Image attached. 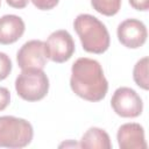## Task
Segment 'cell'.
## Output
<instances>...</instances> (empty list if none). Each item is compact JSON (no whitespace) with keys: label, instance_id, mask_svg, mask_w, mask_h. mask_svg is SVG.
Here are the masks:
<instances>
[{"label":"cell","instance_id":"d6986e66","mask_svg":"<svg viewBox=\"0 0 149 149\" xmlns=\"http://www.w3.org/2000/svg\"><path fill=\"white\" fill-rule=\"evenodd\" d=\"M0 6H1V0H0Z\"/></svg>","mask_w":149,"mask_h":149},{"label":"cell","instance_id":"3957f363","mask_svg":"<svg viewBox=\"0 0 149 149\" xmlns=\"http://www.w3.org/2000/svg\"><path fill=\"white\" fill-rule=\"evenodd\" d=\"M33 135V127L27 120L12 115L0 116V147L23 148L31 142Z\"/></svg>","mask_w":149,"mask_h":149},{"label":"cell","instance_id":"ac0fdd59","mask_svg":"<svg viewBox=\"0 0 149 149\" xmlns=\"http://www.w3.org/2000/svg\"><path fill=\"white\" fill-rule=\"evenodd\" d=\"M6 2H7L10 7H13V8L21 9V8H24V7L28 5L29 0H6Z\"/></svg>","mask_w":149,"mask_h":149},{"label":"cell","instance_id":"9a60e30c","mask_svg":"<svg viewBox=\"0 0 149 149\" xmlns=\"http://www.w3.org/2000/svg\"><path fill=\"white\" fill-rule=\"evenodd\" d=\"M31 2L34 3L35 7H37V9L49 10V9H52L54 7H56L57 3L59 2V0H31Z\"/></svg>","mask_w":149,"mask_h":149},{"label":"cell","instance_id":"9c48e42d","mask_svg":"<svg viewBox=\"0 0 149 149\" xmlns=\"http://www.w3.org/2000/svg\"><path fill=\"white\" fill-rule=\"evenodd\" d=\"M116 139L121 149H147L144 129L140 123L129 122L122 125L118 130Z\"/></svg>","mask_w":149,"mask_h":149},{"label":"cell","instance_id":"8992f818","mask_svg":"<svg viewBox=\"0 0 149 149\" xmlns=\"http://www.w3.org/2000/svg\"><path fill=\"white\" fill-rule=\"evenodd\" d=\"M47 56L55 63H64L69 61L74 52V42L69 31L64 29L51 33L44 42Z\"/></svg>","mask_w":149,"mask_h":149},{"label":"cell","instance_id":"277c9868","mask_svg":"<svg viewBox=\"0 0 149 149\" xmlns=\"http://www.w3.org/2000/svg\"><path fill=\"white\" fill-rule=\"evenodd\" d=\"M15 90L26 101H38L49 91V79L41 69H26L15 79Z\"/></svg>","mask_w":149,"mask_h":149},{"label":"cell","instance_id":"30bf717a","mask_svg":"<svg viewBox=\"0 0 149 149\" xmlns=\"http://www.w3.org/2000/svg\"><path fill=\"white\" fill-rule=\"evenodd\" d=\"M23 20L13 14L0 17V44H12L16 42L24 33Z\"/></svg>","mask_w":149,"mask_h":149},{"label":"cell","instance_id":"5b68a950","mask_svg":"<svg viewBox=\"0 0 149 149\" xmlns=\"http://www.w3.org/2000/svg\"><path fill=\"white\" fill-rule=\"evenodd\" d=\"M113 111L122 118H136L143 111L141 97L130 87H119L111 99Z\"/></svg>","mask_w":149,"mask_h":149},{"label":"cell","instance_id":"52a82bcc","mask_svg":"<svg viewBox=\"0 0 149 149\" xmlns=\"http://www.w3.org/2000/svg\"><path fill=\"white\" fill-rule=\"evenodd\" d=\"M47 50L44 42L40 40H31L26 42L17 51V65L22 69H41L47 64Z\"/></svg>","mask_w":149,"mask_h":149},{"label":"cell","instance_id":"e0dca14e","mask_svg":"<svg viewBox=\"0 0 149 149\" xmlns=\"http://www.w3.org/2000/svg\"><path fill=\"white\" fill-rule=\"evenodd\" d=\"M128 1L134 9L143 10V12L149 9V0H128Z\"/></svg>","mask_w":149,"mask_h":149},{"label":"cell","instance_id":"5bb4252c","mask_svg":"<svg viewBox=\"0 0 149 149\" xmlns=\"http://www.w3.org/2000/svg\"><path fill=\"white\" fill-rule=\"evenodd\" d=\"M12 71V61L5 54L0 52V80L6 79Z\"/></svg>","mask_w":149,"mask_h":149},{"label":"cell","instance_id":"4fadbf2b","mask_svg":"<svg viewBox=\"0 0 149 149\" xmlns=\"http://www.w3.org/2000/svg\"><path fill=\"white\" fill-rule=\"evenodd\" d=\"M92 7L105 16L115 15L121 7V0H91Z\"/></svg>","mask_w":149,"mask_h":149},{"label":"cell","instance_id":"2e32d148","mask_svg":"<svg viewBox=\"0 0 149 149\" xmlns=\"http://www.w3.org/2000/svg\"><path fill=\"white\" fill-rule=\"evenodd\" d=\"M10 101V93L8 88L6 87H0V112L3 111Z\"/></svg>","mask_w":149,"mask_h":149},{"label":"cell","instance_id":"7a4b0ae2","mask_svg":"<svg viewBox=\"0 0 149 149\" xmlns=\"http://www.w3.org/2000/svg\"><path fill=\"white\" fill-rule=\"evenodd\" d=\"M83 49L92 54H102L109 47V33L106 26L91 14H79L73 22Z\"/></svg>","mask_w":149,"mask_h":149},{"label":"cell","instance_id":"8fae6325","mask_svg":"<svg viewBox=\"0 0 149 149\" xmlns=\"http://www.w3.org/2000/svg\"><path fill=\"white\" fill-rule=\"evenodd\" d=\"M79 147L84 149H111L112 143L109 135L104 129L91 127L84 133Z\"/></svg>","mask_w":149,"mask_h":149},{"label":"cell","instance_id":"ba28073f","mask_svg":"<svg viewBox=\"0 0 149 149\" xmlns=\"http://www.w3.org/2000/svg\"><path fill=\"white\" fill-rule=\"evenodd\" d=\"M118 38L121 44L129 49L142 47L148 36L144 23L136 19H127L118 26Z\"/></svg>","mask_w":149,"mask_h":149},{"label":"cell","instance_id":"7c38bea8","mask_svg":"<svg viewBox=\"0 0 149 149\" xmlns=\"http://www.w3.org/2000/svg\"><path fill=\"white\" fill-rule=\"evenodd\" d=\"M133 78L137 86H140L143 90H148V57H143L136 62L133 70Z\"/></svg>","mask_w":149,"mask_h":149},{"label":"cell","instance_id":"6da1fadb","mask_svg":"<svg viewBox=\"0 0 149 149\" xmlns=\"http://www.w3.org/2000/svg\"><path fill=\"white\" fill-rule=\"evenodd\" d=\"M70 86L78 97L93 102L102 100L108 91L100 63L87 57H80L72 64Z\"/></svg>","mask_w":149,"mask_h":149}]
</instances>
